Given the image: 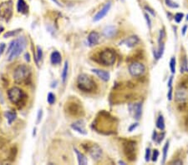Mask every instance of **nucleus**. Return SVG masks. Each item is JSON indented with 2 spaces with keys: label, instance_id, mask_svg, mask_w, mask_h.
I'll use <instances>...</instances> for the list:
<instances>
[{
  "label": "nucleus",
  "instance_id": "f257e3e1",
  "mask_svg": "<svg viewBox=\"0 0 188 165\" xmlns=\"http://www.w3.org/2000/svg\"><path fill=\"white\" fill-rule=\"evenodd\" d=\"M26 39L24 37H20L16 40H13L10 43V45L8 49V54H9V61L13 60L21 54L23 51L24 50L26 47Z\"/></svg>",
  "mask_w": 188,
  "mask_h": 165
},
{
  "label": "nucleus",
  "instance_id": "f03ea898",
  "mask_svg": "<svg viewBox=\"0 0 188 165\" xmlns=\"http://www.w3.org/2000/svg\"><path fill=\"white\" fill-rule=\"evenodd\" d=\"M77 85L79 90L83 92H92L95 88L94 80L87 74H80L77 79Z\"/></svg>",
  "mask_w": 188,
  "mask_h": 165
},
{
  "label": "nucleus",
  "instance_id": "7ed1b4c3",
  "mask_svg": "<svg viewBox=\"0 0 188 165\" xmlns=\"http://www.w3.org/2000/svg\"><path fill=\"white\" fill-rule=\"evenodd\" d=\"M30 75V70L26 65H19L13 73V78L16 82H23Z\"/></svg>",
  "mask_w": 188,
  "mask_h": 165
},
{
  "label": "nucleus",
  "instance_id": "20e7f679",
  "mask_svg": "<svg viewBox=\"0 0 188 165\" xmlns=\"http://www.w3.org/2000/svg\"><path fill=\"white\" fill-rule=\"evenodd\" d=\"M116 54L111 49L103 50L100 54V63L105 66L113 65L116 62Z\"/></svg>",
  "mask_w": 188,
  "mask_h": 165
},
{
  "label": "nucleus",
  "instance_id": "39448f33",
  "mask_svg": "<svg viewBox=\"0 0 188 165\" xmlns=\"http://www.w3.org/2000/svg\"><path fill=\"white\" fill-rule=\"evenodd\" d=\"M9 99L14 104H18L24 98V94L20 88L13 87L8 91Z\"/></svg>",
  "mask_w": 188,
  "mask_h": 165
},
{
  "label": "nucleus",
  "instance_id": "423d86ee",
  "mask_svg": "<svg viewBox=\"0 0 188 165\" xmlns=\"http://www.w3.org/2000/svg\"><path fill=\"white\" fill-rule=\"evenodd\" d=\"M13 13V2L11 0L4 2L0 4V17L9 20Z\"/></svg>",
  "mask_w": 188,
  "mask_h": 165
},
{
  "label": "nucleus",
  "instance_id": "0eeeda50",
  "mask_svg": "<svg viewBox=\"0 0 188 165\" xmlns=\"http://www.w3.org/2000/svg\"><path fill=\"white\" fill-rule=\"evenodd\" d=\"M145 71V67L141 63L135 62L129 66V72L133 77L141 76Z\"/></svg>",
  "mask_w": 188,
  "mask_h": 165
},
{
  "label": "nucleus",
  "instance_id": "6e6552de",
  "mask_svg": "<svg viewBox=\"0 0 188 165\" xmlns=\"http://www.w3.org/2000/svg\"><path fill=\"white\" fill-rule=\"evenodd\" d=\"M175 99L178 104H184L188 99V91L185 87L177 88L175 94Z\"/></svg>",
  "mask_w": 188,
  "mask_h": 165
},
{
  "label": "nucleus",
  "instance_id": "1a4fd4ad",
  "mask_svg": "<svg viewBox=\"0 0 188 165\" xmlns=\"http://www.w3.org/2000/svg\"><path fill=\"white\" fill-rule=\"evenodd\" d=\"M124 151L125 154L126 155L128 159L130 160H133L136 159V143L134 142H128L127 143H126L125 147H124Z\"/></svg>",
  "mask_w": 188,
  "mask_h": 165
},
{
  "label": "nucleus",
  "instance_id": "9d476101",
  "mask_svg": "<svg viewBox=\"0 0 188 165\" xmlns=\"http://www.w3.org/2000/svg\"><path fill=\"white\" fill-rule=\"evenodd\" d=\"M89 154L95 161H99L102 158V149L97 144H93L89 148Z\"/></svg>",
  "mask_w": 188,
  "mask_h": 165
},
{
  "label": "nucleus",
  "instance_id": "9b49d317",
  "mask_svg": "<svg viewBox=\"0 0 188 165\" xmlns=\"http://www.w3.org/2000/svg\"><path fill=\"white\" fill-rule=\"evenodd\" d=\"M111 1H109L108 3H106L104 7L100 9V11L98 12L96 14H95V16L94 17V18H93V21L94 22H98V21H100L108 13V12L110 11V9H111Z\"/></svg>",
  "mask_w": 188,
  "mask_h": 165
},
{
  "label": "nucleus",
  "instance_id": "f8f14e48",
  "mask_svg": "<svg viewBox=\"0 0 188 165\" xmlns=\"http://www.w3.org/2000/svg\"><path fill=\"white\" fill-rule=\"evenodd\" d=\"M131 113H132L134 118L139 120L141 118V114H142V104L140 103H137L132 105V107H131Z\"/></svg>",
  "mask_w": 188,
  "mask_h": 165
},
{
  "label": "nucleus",
  "instance_id": "ddd939ff",
  "mask_svg": "<svg viewBox=\"0 0 188 165\" xmlns=\"http://www.w3.org/2000/svg\"><path fill=\"white\" fill-rule=\"evenodd\" d=\"M71 128L80 134H83V135L87 134V131L84 128V123L83 120H79V121L74 123L71 125Z\"/></svg>",
  "mask_w": 188,
  "mask_h": 165
},
{
  "label": "nucleus",
  "instance_id": "4468645a",
  "mask_svg": "<svg viewBox=\"0 0 188 165\" xmlns=\"http://www.w3.org/2000/svg\"><path fill=\"white\" fill-rule=\"evenodd\" d=\"M17 9L18 13H21L23 14H26L28 12V6L24 0H18Z\"/></svg>",
  "mask_w": 188,
  "mask_h": 165
},
{
  "label": "nucleus",
  "instance_id": "2eb2a0df",
  "mask_svg": "<svg viewBox=\"0 0 188 165\" xmlns=\"http://www.w3.org/2000/svg\"><path fill=\"white\" fill-rule=\"evenodd\" d=\"M100 35L96 32H91L88 36V43L89 46H94L99 43Z\"/></svg>",
  "mask_w": 188,
  "mask_h": 165
},
{
  "label": "nucleus",
  "instance_id": "dca6fc26",
  "mask_svg": "<svg viewBox=\"0 0 188 165\" xmlns=\"http://www.w3.org/2000/svg\"><path fill=\"white\" fill-rule=\"evenodd\" d=\"M92 72L105 82H107L110 79V77H111L110 73L108 72L105 71V70H100V69H96L95 68V69H92Z\"/></svg>",
  "mask_w": 188,
  "mask_h": 165
},
{
  "label": "nucleus",
  "instance_id": "f3484780",
  "mask_svg": "<svg viewBox=\"0 0 188 165\" xmlns=\"http://www.w3.org/2000/svg\"><path fill=\"white\" fill-rule=\"evenodd\" d=\"M139 41L140 40H139L138 37H136V36H131L128 39H125L122 42V44H125L129 48H132L135 45H136V44H138Z\"/></svg>",
  "mask_w": 188,
  "mask_h": 165
},
{
  "label": "nucleus",
  "instance_id": "a211bd4d",
  "mask_svg": "<svg viewBox=\"0 0 188 165\" xmlns=\"http://www.w3.org/2000/svg\"><path fill=\"white\" fill-rule=\"evenodd\" d=\"M116 33V28L114 26H107L103 30V33L106 38H112Z\"/></svg>",
  "mask_w": 188,
  "mask_h": 165
},
{
  "label": "nucleus",
  "instance_id": "6ab92c4d",
  "mask_svg": "<svg viewBox=\"0 0 188 165\" xmlns=\"http://www.w3.org/2000/svg\"><path fill=\"white\" fill-rule=\"evenodd\" d=\"M50 61L53 64H60L61 63V54L58 51H54L50 56Z\"/></svg>",
  "mask_w": 188,
  "mask_h": 165
},
{
  "label": "nucleus",
  "instance_id": "aec40b11",
  "mask_svg": "<svg viewBox=\"0 0 188 165\" xmlns=\"http://www.w3.org/2000/svg\"><path fill=\"white\" fill-rule=\"evenodd\" d=\"M164 50H165V45H164V44L162 42L159 43L158 50H154V57H155L156 60L160 59V58L162 57V55L164 54Z\"/></svg>",
  "mask_w": 188,
  "mask_h": 165
},
{
  "label": "nucleus",
  "instance_id": "412c9836",
  "mask_svg": "<svg viewBox=\"0 0 188 165\" xmlns=\"http://www.w3.org/2000/svg\"><path fill=\"white\" fill-rule=\"evenodd\" d=\"M74 150L75 154H76V155H77L78 163H79V164H80V165L87 164L88 161H87V159L85 158V156H84L82 153H80L77 149H74Z\"/></svg>",
  "mask_w": 188,
  "mask_h": 165
},
{
  "label": "nucleus",
  "instance_id": "4be33fe9",
  "mask_svg": "<svg viewBox=\"0 0 188 165\" xmlns=\"http://www.w3.org/2000/svg\"><path fill=\"white\" fill-rule=\"evenodd\" d=\"M156 127L160 129V130H164L165 129V120H164V118L162 114H160L157 118V120H156Z\"/></svg>",
  "mask_w": 188,
  "mask_h": 165
},
{
  "label": "nucleus",
  "instance_id": "5701e85b",
  "mask_svg": "<svg viewBox=\"0 0 188 165\" xmlns=\"http://www.w3.org/2000/svg\"><path fill=\"white\" fill-rule=\"evenodd\" d=\"M5 116L6 118H7V119H8L9 123L11 124L16 119L17 114L15 113H13V112H11V111H7L5 113Z\"/></svg>",
  "mask_w": 188,
  "mask_h": 165
},
{
  "label": "nucleus",
  "instance_id": "b1692460",
  "mask_svg": "<svg viewBox=\"0 0 188 165\" xmlns=\"http://www.w3.org/2000/svg\"><path fill=\"white\" fill-rule=\"evenodd\" d=\"M188 72V62L186 56L182 58V60H181V73Z\"/></svg>",
  "mask_w": 188,
  "mask_h": 165
},
{
  "label": "nucleus",
  "instance_id": "393cba45",
  "mask_svg": "<svg viewBox=\"0 0 188 165\" xmlns=\"http://www.w3.org/2000/svg\"><path fill=\"white\" fill-rule=\"evenodd\" d=\"M68 69H69V64H68V62L66 61L65 63V66H64L63 71H62V73H61V78H62L63 82L66 81L67 77H68Z\"/></svg>",
  "mask_w": 188,
  "mask_h": 165
},
{
  "label": "nucleus",
  "instance_id": "a878e982",
  "mask_svg": "<svg viewBox=\"0 0 188 165\" xmlns=\"http://www.w3.org/2000/svg\"><path fill=\"white\" fill-rule=\"evenodd\" d=\"M168 149H169V141H167L163 148V160H162V164H165L166 160V156H167V153H168Z\"/></svg>",
  "mask_w": 188,
  "mask_h": 165
},
{
  "label": "nucleus",
  "instance_id": "bb28decb",
  "mask_svg": "<svg viewBox=\"0 0 188 165\" xmlns=\"http://www.w3.org/2000/svg\"><path fill=\"white\" fill-rule=\"evenodd\" d=\"M165 3H166V6L169 7V8H177L179 7L178 4L175 3L172 0H165Z\"/></svg>",
  "mask_w": 188,
  "mask_h": 165
},
{
  "label": "nucleus",
  "instance_id": "cd10ccee",
  "mask_svg": "<svg viewBox=\"0 0 188 165\" xmlns=\"http://www.w3.org/2000/svg\"><path fill=\"white\" fill-rule=\"evenodd\" d=\"M170 68L172 74H174L176 73V59L175 58H172L170 60Z\"/></svg>",
  "mask_w": 188,
  "mask_h": 165
},
{
  "label": "nucleus",
  "instance_id": "c85d7f7f",
  "mask_svg": "<svg viewBox=\"0 0 188 165\" xmlns=\"http://www.w3.org/2000/svg\"><path fill=\"white\" fill-rule=\"evenodd\" d=\"M47 102H48L50 104H54L55 102V94H53L52 93H50V94H48Z\"/></svg>",
  "mask_w": 188,
  "mask_h": 165
},
{
  "label": "nucleus",
  "instance_id": "c756f323",
  "mask_svg": "<svg viewBox=\"0 0 188 165\" xmlns=\"http://www.w3.org/2000/svg\"><path fill=\"white\" fill-rule=\"evenodd\" d=\"M42 56H43L42 49H41V48H40L39 46H38V47H37V55H36V62H37V63H39V60H41Z\"/></svg>",
  "mask_w": 188,
  "mask_h": 165
},
{
  "label": "nucleus",
  "instance_id": "7c9ffc66",
  "mask_svg": "<svg viewBox=\"0 0 188 165\" xmlns=\"http://www.w3.org/2000/svg\"><path fill=\"white\" fill-rule=\"evenodd\" d=\"M183 17H184V14L182 13H176L175 17H174V19H175V21L177 23H179L182 22V20L183 19Z\"/></svg>",
  "mask_w": 188,
  "mask_h": 165
},
{
  "label": "nucleus",
  "instance_id": "2f4dec72",
  "mask_svg": "<svg viewBox=\"0 0 188 165\" xmlns=\"http://www.w3.org/2000/svg\"><path fill=\"white\" fill-rule=\"evenodd\" d=\"M145 18V21H146V23H147V26L149 28V29L151 28V20H150V18L149 14L148 13H145L144 14Z\"/></svg>",
  "mask_w": 188,
  "mask_h": 165
},
{
  "label": "nucleus",
  "instance_id": "473e14b6",
  "mask_svg": "<svg viewBox=\"0 0 188 165\" xmlns=\"http://www.w3.org/2000/svg\"><path fill=\"white\" fill-rule=\"evenodd\" d=\"M151 158V153H150V149H146L145 150V159L146 162H149L150 159Z\"/></svg>",
  "mask_w": 188,
  "mask_h": 165
},
{
  "label": "nucleus",
  "instance_id": "72a5a7b5",
  "mask_svg": "<svg viewBox=\"0 0 188 165\" xmlns=\"http://www.w3.org/2000/svg\"><path fill=\"white\" fill-rule=\"evenodd\" d=\"M19 29L18 30H15V31H9V32H8V33H6L4 35V38H7V37H10V36H14V35H16L17 33H19Z\"/></svg>",
  "mask_w": 188,
  "mask_h": 165
},
{
  "label": "nucleus",
  "instance_id": "f704fd0d",
  "mask_svg": "<svg viewBox=\"0 0 188 165\" xmlns=\"http://www.w3.org/2000/svg\"><path fill=\"white\" fill-rule=\"evenodd\" d=\"M158 157H159V152H158V150H154L153 154H152V156H151V159H152V161H153V162H156Z\"/></svg>",
  "mask_w": 188,
  "mask_h": 165
},
{
  "label": "nucleus",
  "instance_id": "c9c22d12",
  "mask_svg": "<svg viewBox=\"0 0 188 165\" xmlns=\"http://www.w3.org/2000/svg\"><path fill=\"white\" fill-rule=\"evenodd\" d=\"M145 9L146 11L148 12V13H150V14L152 15V16H155V12H154V10H153L152 8H150V7H148V6H145Z\"/></svg>",
  "mask_w": 188,
  "mask_h": 165
},
{
  "label": "nucleus",
  "instance_id": "e433bc0d",
  "mask_svg": "<svg viewBox=\"0 0 188 165\" xmlns=\"http://www.w3.org/2000/svg\"><path fill=\"white\" fill-rule=\"evenodd\" d=\"M42 114H43V112H42V109L39 110L38 112V115H37V123H39V122L41 121V118H42Z\"/></svg>",
  "mask_w": 188,
  "mask_h": 165
},
{
  "label": "nucleus",
  "instance_id": "4c0bfd02",
  "mask_svg": "<svg viewBox=\"0 0 188 165\" xmlns=\"http://www.w3.org/2000/svg\"><path fill=\"white\" fill-rule=\"evenodd\" d=\"M164 137H165V133H163L162 134H160V135H159V136L157 137V139H156V143H158V144H160V143H161V141L163 140Z\"/></svg>",
  "mask_w": 188,
  "mask_h": 165
},
{
  "label": "nucleus",
  "instance_id": "58836bf2",
  "mask_svg": "<svg viewBox=\"0 0 188 165\" xmlns=\"http://www.w3.org/2000/svg\"><path fill=\"white\" fill-rule=\"evenodd\" d=\"M138 126V123H133L132 125H131V126L129 127V132H133L136 128Z\"/></svg>",
  "mask_w": 188,
  "mask_h": 165
},
{
  "label": "nucleus",
  "instance_id": "ea45409f",
  "mask_svg": "<svg viewBox=\"0 0 188 165\" xmlns=\"http://www.w3.org/2000/svg\"><path fill=\"white\" fill-rule=\"evenodd\" d=\"M167 99L169 101H171L172 99V88H169V91H168V94H167Z\"/></svg>",
  "mask_w": 188,
  "mask_h": 165
},
{
  "label": "nucleus",
  "instance_id": "a19ab883",
  "mask_svg": "<svg viewBox=\"0 0 188 165\" xmlns=\"http://www.w3.org/2000/svg\"><path fill=\"white\" fill-rule=\"evenodd\" d=\"M4 49H5V44H0V56H1V54H2L3 53H4Z\"/></svg>",
  "mask_w": 188,
  "mask_h": 165
},
{
  "label": "nucleus",
  "instance_id": "79ce46f5",
  "mask_svg": "<svg viewBox=\"0 0 188 165\" xmlns=\"http://www.w3.org/2000/svg\"><path fill=\"white\" fill-rule=\"evenodd\" d=\"M187 28H188L187 25H184V26H183L182 29V35H185V34H186Z\"/></svg>",
  "mask_w": 188,
  "mask_h": 165
},
{
  "label": "nucleus",
  "instance_id": "37998d69",
  "mask_svg": "<svg viewBox=\"0 0 188 165\" xmlns=\"http://www.w3.org/2000/svg\"><path fill=\"white\" fill-rule=\"evenodd\" d=\"M172 81H173V77L171 76L168 81V88H172Z\"/></svg>",
  "mask_w": 188,
  "mask_h": 165
},
{
  "label": "nucleus",
  "instance_id": "c03bdc74",
  "mask_svg": "<svg viewBox=\"0 0 188 165\" xmlns=\"http://www.w3.org/2000/svg\"><path fill=\"white\" fill-rule=\"evenodd\" d=\"M157 137H158V134H157V133L155 132V131H154V132H153V135H152V140H153V141H156Z\"/></svg>",
  "mask_w": 188,
  "mask_h": 165
},
{
  "label": "nucleus",
  "instance_id": "a18cd8bd",
  "mask_svg": "<svg viewBox=\"0 0 188 165\" xmlns=\"http://www.w3.org/2000/svg\"><path fill=\"white\" fill-rule=\"evenodd\" d=\"M171 164H182V161L181 160H177V161H173Z\"/></svg>",
  "mask_w": 188,
  "mask_h": 165
},
{
  "label": "nucleus",
  "instance_id": "49530a36",
  "mask_svg": "<svg viewBox=\"0 0 188 165\" xmlns=\"http://www.w3.org/2000/svg\"><path fill=\"white\" fill-rule=\"evenodd\" d=\"M52 1H53V2H54V3H55V4H57L58 6H60H60H62V5H61L60 3L59 2V0H52Z\"/></svg>",
  "mask_w": 188,
  "mask_h": 165
},
{
  "label": "nucleus",
  "instance_id": "de8ad7c7",
  "mask_svg": "<svg viewBox=\"0 0 188 165\" xmlns=\"http://www.w3.org/2000/svg\"><path fill=\"white\" fill-rule=\"evenodd\" d=\"M119 164H125L124 162H121V161H120V162H119Z\"/></svg>",
  "mask_w": 188,
  "mask_h": 165
},
{
  "label": "nucleus",
  "instance_id": "09e8293b",
  "mask_svg": "<svg viewBox=\"0 0 188 165\" xmlns=\"http://www.w3.org/2000/svg\"><path fill=\"white\" fill-rule=\"evenodd\" d=\"M186 19H187V21H188V14L187 15V18H186Z\"/></svg>",
  "mask_w": 188,
  "mask_h": 165
}]
</instances>
